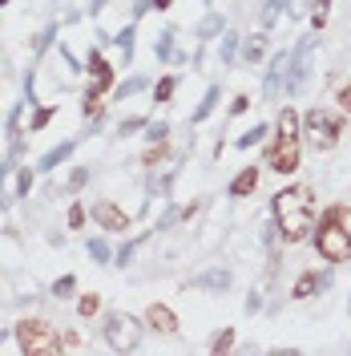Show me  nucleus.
I'll list each match as a JSON object with an SVG mask.
<instances>
[{
	"label": "nucleus",
	"instance_id": "obj_1",
	"mask_svg": "<svg viewBox=\"0 0 351 356\" xmlns=\"http://www.w3.org/2000/svg\"><path fill=\"white\" fill-rule=\"evenodd\" d=\"M275 222H279V235L286 243H303L311 231H315V199H311L307 186H286L271 199Z\"/></svg>",
	"mask_w": 351,
	"mask_h": 356
},
{
	"label": "nucleus",
	"instance_id": "obj_2",
	"mask_svg": "<svg viewBox=\"0 0 351 356\" xmlns=\"http://www.w3.org/2000/svg\"><path fill=\"white\" fill-rule=\"evenodd\" d=\"M275 146L266 150V166L275 170V175H291V170H299V134H303V118L286 106L279 113V122H275Z\"/></svg>",
	"mask_w": 351,
	"mask_h": 356
},
{
	"label": "nucleus",
	"instance_id": "obj_3",
	"mask_svg": "<svg viewBox=\"0 0 351 356\" xmlns=\"http://www.w3.org/2000/svg\"><path fill=\"white\" fill-rule=\"evenodd\" d=\"M343 219H348V207H331L319 222V231H315V247L327 264H348L351 259V231L343 227Z\"/></svg>",
	"mask_w": 351,
	"mask_h": 356
},
{
	"label": "nucleus",
	"instance_id": "obj_4",
	"mask_svg": "<svg viewBox=\"0 0 351 356\" xmlns=\"http://www.w3.org/2000/svg\"><path fill=\"white\" fill-rule=\"evenodd\" d=\"M303 134H307V146L311 150H319V154H327L339 146V134H343V118L339 113H327V110H307L303 113Z\"/></svg>",
	"mask_w": 351,
	"mask_h": 356
},
{
	"label": "nucleus",
	"instance_id": "obj_5",
	"mask_svg": "<svg viewBox=\"0 0 351 356\" xmlns=\"http://www.w3.org/2000/svg\"><path fill=\"white\" fill-rule=\"evenodd\" d=\"M17 344H21V353H61L65 348V340L53 332L49 320H21L17 324Z\"/></svg>",
	"mask_w": 351,
	"mask_h": 356
},
{
	"label": "nucleus",
	"instance_id": "obj_6",
	"mask_svg": "<svg viewBox=\"0 0 351 356\" xmlns=\"http://www.w3.org/2000/svg\"><path fill=\"white\" fill-rule=\"evenodd\" d=\"M315 44H319V37H303V41L291 49L286 77H283V93H286V97L303 93V86H307V77H311V53H315Z\"/></svg>",
	"mask_w": 351,
	"mask_h": 356
},
{
	"label": "nucleus",
	"instance_id": "obj_7",
	"mask_svg": "<svg viewBox=\"0 0 351 356\" xmlns=\"http://www.w3.org/2000/svg\"><path fill=\"white\" fill-rule=\"evenodd\" d=\"M101 332H105V344H110L113 353H133L142 344V324L133 316H126V312H110Z\"/></svg>",
	"mask_w": 351,
	"mask_h": 356
},
{
	"label": "nucleus",
	"instance_id": "obj_8",
	"mask_svg": "<svg viewBox=\"0 0 351 356\" xmlns=\"http://www.w3.org/2000/svg\"><path fill=\"white\" fill-rule=\"evenodd\" d=\"M89 69H93V86H89L85 97H89V102H101V93L113 86V65L97 53V49H93V53H89Z\"/></svg>",
	"mask_w": 351,
	"mask_h": 356
},
{
	"label": "nucleus",
	"instance_id": "obj_9",
	"mask_svg": "<svg viewBox=\"0 0 351 356\" xmlns=\"http://www.w3.org/2000/svg\"><path fill=\"white\" fill-rule=\"evenodd\" d=\"M93 222L101 227V231H130V215L117 207V202H93Z\"/></svg>",
	"mask_w": 351,
	"mask_h": 356
},
{
	"label": "nucleus",
	"instance_id": "obj_10",
	"mask_svg": "<svg viewBox=\"0 0 351 356\" xmlns=\"http://www.w3.org/2000/svg\"><path fill=\"white\" fill-rule=\"evenodd\" d=\"M21 199V182H17V154L0 162V211H8Z\"/></svg>",
	"mask_w": 351,
	"mask_h": 356
},
{
	"label": "nucleus",
	"instance_id": "obj_11",
	"mask_svg": "<svg viewBox=\"0 0 351 356\" xmlns=\"http://www.w3.org/2000/svg\"><path fill=\"white\" fill-rule=\"evenodd\" d=\"M286 61H291V53H275V57H271V69H266V81H263V97L266 102H279V97H283Z\"/></svg>",
	"mask_w": 351,
	"mask_h": 356
},
{
	"label": "nucleus",
	"instance_id": "obj_12",
	"mask_svg": "<svg viewBox=\"0 0 351 356\" xmlns=\"http://www.w3.org/2000/svg\"><path fill=\"white\" fill-rule=\"evenodd\" d=\"M146 324L154 328V332H162V336H174L178 332V316L166 304H150L146 308Z\"/></svg>",
	"mask_w": 351,
	"mask_h": 356
},
{
	"label": "nucleus",
	"instance_id": "obj_13",
	"mask_svg": "<svg viewBox=\"0 0 351 356\" xmlns=\"http://www.w3.org/2000/svg\"><path fill=\"white\" fill-rule=\"evenodd\" d=\"M331 275H319V271H307V275H299L295 280V288H291V300H311L319 288H327Z\"/></svg>",
	"mask_w": 351,
	"mask_h": 356
},
{
	"label": "nucleus",
	"instance_id": "obj_14",
	"mask_svg": "<svg viewBox=\"0 0 351 356\" xmlns=\"http://www.w3.org/2000/svg\"><path fill=\"white\" fill-rule=\"evenodd\" d=\"M255 191H259V170L255 166H246V170H239V175L230 178V199H246Z\"/></svg>",
	"mask_w": 351,
	"mask_h": 356
},
{
	"label": "nucleus",
	"instance_id": "obj_15",
	"mask_svg": "<svg viewBox=\"0 0 351 356\" xmlns=\"http://www.w3.org/2000/svg\"><path fill=\"white\" fill-rule=\"evenodd\" d=\"M194 284H198V288H206V291H226V288H230V271H226V267H210V271H202V275H198Z\"/></svg>",
	"mask_w": 351,
	"mask_h": 356
},
{
	"label": "nucleus",
	"instance_id": "obj_16",
	"mask_svg": "<svg viewBox=\"0 0 351 356\" xmlns=\"http://www.w3.org/2000/svg\"><path fill=\"white\" fill-rule=\"evenodd\" d=\"M73 150H77V142H73V138H69V142H61V146H53V150H49V154L37 162V170H44V175H49V170H57V166H61V162L73 154Z\"/></svg>",
	"mask_w": 351,
	"mask_h": 356
},
{
	"label": "nucleus",
	"instance_id": "obj_17",
	"mask_svg": "<svg viewBox=\"0 0 351 356\" xmlns=\"http://www.w3.org/2000/svg\"><path fill=\"white\" fill-rule=\"evenodd\" d=\"M174 29H166V33H162V37H157V44H154V53H157V61H186V57H182V53H178L174 49Z\"/></svg>",
	"mask_w": 351,
	"mask_h": 356
},
{
	"label": "nucleus",
	"instance_id": "obj_18",
	"mask_svg": "<svg viewBox=\"0 0 351 356\" xmlns=\"http://www.w3.org/2000/svg\"><path fill=\"white\" fill-rule=\"evenodd\" d=\"M219 97H222V89H219V86H210V89H206V97L198 102V110H194V122H206V118L214 113V106H219Z\"/></svg>",
	"mask_w": 351,
	"mask_h": 356
},
{
	"label": "nucleus",
	"instance_id": "obj_19",
	"mask_svg": "<svg viewBox=\"0 0 351 356\" xmlns=\"http://www.w3.org/2000/svg\"><path fill=\"white\" fill-rule=\"evenodd\" d=\"M263 53H266V37H250V41L242 44V61H246V65H259Z\"/></svg>",
	"mask_w": 351,
	"mask_h": 356
},
{
	"label": "nucleus",
	"instance_id": "obj_20",
	"mask_svg": "<svg viewBox=\"0 0 351 356\" xmlns=\"http://www.w3.org/2000/svg\"><path fill=\"white\" fill-rule=\"evenodd\" d=\"M219 33H226V24H222V17H219V13H210L206 21L198 24V37H202V41H214Z\"/></svg>",
	"mask_w": 351,
	"mask_h": 356
},
{
	"label": "nucleus",
	"instance_id": "obj_21",
	"mask_svg": "<svg viewBox=\"0 0 351 356\" xmlns=\"http://www.w3.org/2000/svg\"><path fill=\"white\" fill-rule=\"evenodd\" d=\"M283 8H286V0H266L263 4V13H259V21H263V29H271V24L283 17Z\"/></svg>",
	"mask_w": 351,
	"mask_h": 356
},
{
	"label": "nucleus",
	"instance_id": "obj_22",
	"mask_svg": "<svg viewBox=\"0 0 351 356\" xmlns=\"http://www.w3.org/2000/svg\"><path fill=\"white\" fill-rule=\"evenodd\" d=\"M113 41H117V49H121V57H126V65H130V57H133V24H126V29H121V33H117Z\"/></svg>",
	"mask_w": 351,
	"mask_h": 356
},
{
	"label": "nucleus",
	"instance_id": "obj_23",
	"mask_svg": "<svg viewBox=\"0 0 351 356\" xmlns=\"http://www.w3.org/2000/svg\"><path fill=\"white\" fill-rule=\"evenodd\" d=\"M146 86H150L146 77H130V81H121V86H117V102H126V97H133V93H142Z\"/></svg>",
	"mask_w": 351,
	"mask_h": 356
},
{
	"label": "nucleus",
	"instance_id": "obj_24",
	"mask_svg": "<svg viewBox=\"0 0 351 356\" xmlns=\"http://www.w3.org/2000/svg\"><path fill=\"white\" fill-rule=\"evenodd\" d=\"M327 17H331V0H315V8H311V24H315V33L327 24Z\"/></svg>",
	"mask_w": 351,
	"mask_h": 356
},
{
	"label": "nucleus",
	"instance_id": "obj_25",
	"mask_svg": "<svg viewBox=\"0 0 351 356\" xmlns=\"http://www.w3.org/2000/svg\"><path fill=\"white\" fill-rule=\"evenodd\" d=\"M266 134H271V126H255V130H246V134L239 138V150H250L255 142H263Z\"/></svg>",
	"mask_w": 351,
	"mask_h": 356
},
{
	"label": "nucleus",
	"instance_id": "obj_26",
	"mask_svg": "<svg viewBox=\"0 0 351 356\" xmlns=\"http://www.w3.org/2000/svg\"><path fill=\"white\" fill-rule=\"evenodd\" d=\"M89 255H93L97 264H110V259H113V251H110L105 239H89Z\"/></svg>",
	"mask_w": 351,
	"mask_h": 356
},
{
	"label": "nucleus",
	"instance_id": "obj_27",
	"mask_svg": "<svg viewBox=\"0 0 351 356\" xmlns=\"http://www.w3.org/2000/svg\"><path fill=\"white\" fill-rule=\"evenodd\" d=\"M226 348H234V328H222V332L210 340V353H226Z\"/></svg>",
	"mask_w": 351,
	"mask_h": 356
},
{
	"label": "nucleus",
	"instance_id": "obj_28",
	"mask_svg": "<svg viewBox=\"0 0 351 356\" xmlns=\"http://www.w3.org/2000/svg\"><path fill=\"white\" fill-rule=\"evenodd\" d=\"M174 89H178V77H162L157 89H154V97H157V102H170V97H174Z\"/></svg>",
	"mask_w": 351,
	"mask_h": 356
},
{
	"label": "nucleus",
	"instance_id": "obj_29",
	"mask_svg": "<svg viewBox=\"0 0 351 356\" xmlns=\"http://www.w3.org/2000/svg\"><path fill=\"white\" fill-rule=\"evenodd\" d=\"M234 49H239V37L234 33H222V65L234 61Z\"/></svg>",
	"mask_w": 351,
	"mask_h": 356
},
{
	"label": "nucleus",
	"instance_id": "obj_30",
	"mask_svg": "<svg viewBox=\"0 0 351 356\" xmlns=\"http://www.w3.org/2000/svg\"><path fill=\"white\" fill-rule=\"evenodd\" d=\"M53 113H57L53 106H44V110H37V113H33V122H28V130H33V134H37V130H44V126L53 122Z\"/></svg>",
	"mask_w": 351,
	"mask_h": 356
},
{
	"label": "nucleus",
	"instance_id": "obj_31",
	"mask_svg": "<svg viewBox=\"0 0 351 356\" xmlns=\"http://www.w3.org/2000/svg\"><path fill=\"white\" fill-rule=\"evenodd\" d=\"M73 291H77V280H73V275H61V280L53 284V296H61V300H65V296H73Z\"/></svg>",
	"mask_w": 351,
	"mask_h": 356
},
{
	"label": "nucleus",
	"instance_id": "obj_32",
	"mask_svg": "<svg viewBox=\"0 0 351 356\" xmlns=\"http://www.w3.org/2000/svg\"><path fill=\"white\" fill-rule=\"evenodd\" d=\"M97 308H101V296H93V291H89V296H81V304H77V312H81L85 320H89Z\"/></svg>",
	"mask_w": 351,
	"mask_h": 356
},
{
	"label": "nucleus",
	"instance_id": "obj_33",
	"mask_svg": "<svg viewBox=\"0 0 351 356\" xmlns=\"http://www.w3.org/2000/svg\"><path fill=\"white\" fill-rule=\"evenodd\" d=\"M166 134H170L166 122H150V126H146V138H150V142H166Z\"/></svg>",
	"mask_w": 351,
	"mask_h": 356
},
{
	"label": "nucleus",
	"instance_id": "obj_34",
	"mask_svg": "<svg viewBox=\"0 0 351 356\" xmlns=\"http://www.w3.org/2000/svg\"><path fill=\"white\" fill-rule=\"evenodd\" d=\"M89 182V170L85 166H77V170H73V175H69V191H73V195H77V191H81V186H85Z\"/></svg>",
	"mask_w": 351,
	"mask_h": 356
},
{
	"label": "nucleus",
	"instance_id": "obj_35",
	"mask_svg": "<svg viewBox=\"0 0 351 356\" xmlns=\"http://www.w3.org/2000/svg\"><path fill=\"white\" fill-rule=\"evenodd\" d=\"M133 259V243H121L117 251H113V267H126Z\"/></svg>",
	"mask_w": 351,
	"mask_h": 356
},
{
	"label": "nucleus",
	"instance_id": "obj_36",
	"mask_svg": "<svg viewBox=\"0 0 351 356\" xmlns=\"http://www.w3.org/2000/svg\"><path fill=\"white\" fill-rule=\"evenodd\" d=\"M150 126V118H126L121 122V134H137V130H146Z\"/></svg>",
	"mask_w": 351,
	"mask_h": 356
},
{
	"label": "nucleus",
	"instance_id": "obj_37",
	"mask_svg": "<svg viewBox=\"0 0 351 356\" xmlns=\"http://www.w3.org/2000/svg\"><path fill=\"white\" fill-rule=\"evenodd\" d=\"M53 37H57V24H49V29H44L41 37H37V44H33V49H37V53H44V49L53 44Z\"/></svg>",
	"mask_w": 351,
	"mask_h": 356
},
{
	"label": "nucleus",
	"instance_id": "obj_38",
	"mask_svg": "<svg viewBox=\"0 0 351 356\" xmlns=\"http://www.w3.org/2000/svg\"><path fill=\"white\" fill-rule=\"evenodd\" d=\"M81 222H85V207L73 202V207H69V227H81Z\"/></svg>",
	"mask_w": 351,
	"mask_h": 356
},
{
	"label": "nucleus",
	"instance_id": "obj_39",
	"mask_svg": "<svg viewBox=\"0 0 351 356\" xmlns=\"http://www.w3.org/2000/svg\"><path fill=\"white\" fill-rule=\"evenodd\" d=\"M162 158H166V146H162V142H154V150H150V154L142 158V162H146V166H157Z\"/></svg>",
	"mask_w": 351,
	"mask_h": 356
},
{
	"label": "nucleus",
	"instance_id": "obj_40",
	"mask_svg": "<svg viewBox=\"0 0 351 356\" xmlns=\"http://www.w3.org/2000/svg\"><path fill=\"white\" fill-rule=\"evenodd\" d=\"M246 110H250V97H246V93H239V97L230 102V113H246Z\"/></svg>",
	"mask_w": 351,
	"mask_h": 356
},
{
	"label": "nucleus",
	"instance_id": "obj_41",
	"mask_svg": "<svg viewBox=\"0 0 351 356\" xmlns=\"http://www.w3.org/2000/svg\"><path fill=\"white\" fill-rule=\"evenodd\" d=\"M335 102H339V106H343V110L351 113V81H348L343 89H339V97H335Z\"/></svg>",
	"mask_w": 351,
	"mask_h": 356
},
{
	"label": "nucleus",
	"instance_id": "obj_42",
	"mask_svg": "<svg viewBox=\"0 0 351 356\" xmlns=\"http://www.w3.org/2000/svg\"><path fill=\"white\" fill-rule=\"evenodd\" d=\"M150 8H157V13H166V8H170V0H150Z\"/></svg>",
	"mask_w": 351,
	"mask_h": 356
},
{
	"label": "nucleus",
	"instance_id": "obj_43",
	"mask_svg": "<svg viewBox=\"0 0 351 356\" xmlns=\"http://www.w3.org/2000/svg\"><path fill=\"white\" fill-rule=\"evenodd\" d=\"M0 344H4V328H0Z\"/></svg>",
	"mask_w": 351,
	"mask_h": 356
},
{
	"label": "nucleus",
	"instance_id": "obj_44",
	"mask_svg": "<svg viewBox=\"0 0 351 356\" xmlns=\"http://www.w3.org/2000/svg\"><path fill=\"white\" fill-rule=\"evenodd\" d=\"M348 312H351V300H348Z\"/></svg>",
	"mask_w": 351,
	"mask_h": 356
}]
</instances>
